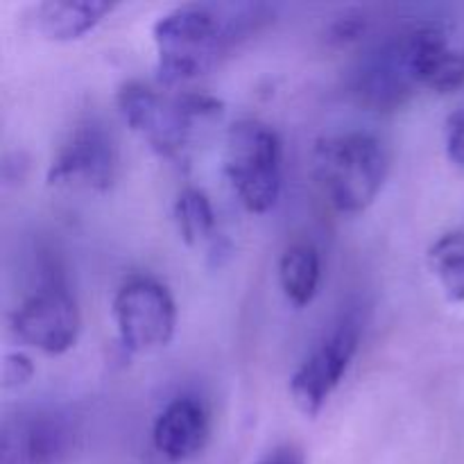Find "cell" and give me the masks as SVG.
Returning <instances> with one entry per match:
<instances>
[{
  "mask_svg": "<svg viewBox=\"0 0 464 464\" xmlns=\"http://www.w3.org/2000/svg\"><path fill=\"white\" fill-rule=\"evenodd\" d=\"M464 86V50L453 48L438 21H415L388 32L361 54L352 93L372 111H397L420 89L453 93Z\"/></svg>",
  "mask_w": 464,
  "mask_h": 464,
  "instance_id": "cell-1",
  "label": "cell"
},
{
  "mask_svg": "<svg viewBox=\"0 0 464 464\" xmlns=\"http://www.w3.org/2000/svg\"><path fill=\"white\" fill-rule=\"evenodd\" d=\"M447 154L456 166L464 168V109L447 122Z\"/></svg>",
  "mask_w": 464,
  "mask_h": 464,
  "instance_id": "cell-18",
  "label": "cell"
},
{
  "mask_svg": "<svg viewBox=\"0 0 464 464\" xmlns=\"http://www.w3.org/2000/svg\"><path fill=\"white\" fill-rule=\"evenodd\" d=\"M175 222L181 240L190 247H202L216 238L218 216L211 199L199 188H184L175 199Z\"/></svg>",
  "mask_w": 464,
  "mask_h": 464,
  "instance_id": "cell-15",
  "label": "cell"
},
{
  "mask_svg": "<svg viewBox=\"0 0 464 464\" xmlns=\"http://www.w3.org/2000/svg\"><path fill=\"white\" fill-rule=\"evenodd\" d=\"M361 322L344 315L329 334L322 335L290 376V397L302 415L315 417L340 388L361 344Z\"/></svg>",
  "mask_w": 464,
  "mask_h": 464,
  "instance_id": "cell-8",
  "label": "cell"
},
{
  "mask_svg": "<svg viewBox=\"0 0 464 464\" xmlns=\"http://www.w3.org/2000/svg\"><path fill=\"white\" fill-rule=\"evenodd\" d=\"M32 376H34V365H32L30 358L23 356V353H9V356L5 358V388H21V385H25Z\"/></svg>",
  "mask_w": 464,
  "mask_h": 464,
  "instance_id": "cell-17",
  "label": "cell"
},
{
  "mask_svg": "<svg viewBox=\"0 0 464 464\" xmlns=\"http://www.w3.org/2000/svg\"><path fill=\"white\" fill-rule=\"evenodd\" d=\"M367 34V18L362 12H347L331 25L329 39L338 45H347Z\"/></svg>",
  "mask_w": 464,
  "mask_h": 464,
  "instance_id": "cell-16",
  "label": "cell"
},
{
  "mask_svg": "<svg viewBox=\"0 0 464 464\" xmlns=\"http://www.w3.org/2000/svg\"><path fill=\"white\" fill-rule=\"evenodd\" d=\"M211 438V412L193 394H179L159 411L152 424L154 451L168 462H186L204 451Z\"/></svg>",
  "mask_w": 464,
  "mask_h": 464,
  "instance_id": "cell-11",
  "label": "cell"
},
{
  "mask_svg": "<svg viewBox=\"0 0 464 464\" xmlns=\"http://www.w3.org/2000/svg\"><path fill=\"white\" fill-rule=\"evenodd\" d=\"M225 177L238 202L249 213L272 211L284 186V143L275 127L256 118H243L227 131Z\"/></svg>",
  "mask_w": 464,
  "mask_h": 464,
  "instance_id": "cell-5",
  "label": "cell"
},
{
  "mask_svg": "<svg viewBox=\"0 0 464 464\" xmlns=\"http://www.w3.org/2000/svg\"><path fill=\"white\" fill-rule=\"evenodd\" d=\"M116 104L127 127L161 159L184 157L199 122L222 113V102L213 95L199 91L166 93L140 80L118 86Z\"/></svg>",
  "mask_w": 464,
  "mask_h": 464,
  "instance_id": "cell-4",
  "label": "cell"
},
{
  "mask_svg": "<svg viewBox=\"0 0 464 464\" xmlns=\"http://www.w3.org/2000/svg\"><path fill=\"white\" fill-rule=\"evenodd\" d=\"M390 175L383 140L367 131L322 136L313 148V177L326 202L344 216L367 211Z\"/></svg>",
  "mask_w": 464,
  "mask_h": 464,
  "instance_id": "cell-3",
  "label": "cell"
},
{
  "mask_svg": "<svg viewBox=\"0 0 464 464\" xmlns=\"http://www.w3.org/2000/svg\"><path fill=\"white\" fill-rule=\"evenodd\" d=\"M118 340L131 353H150L170 344L177 329V304L159 279L134 275L118 285L111 304Z\"/></svg>",
  "mask_w": 464,
  "mask_h": 464,
  "instance_id": "cell-7",
  "label": "cell"
},
{
  "mask_svg": "<svg viewBox=\"0 0 464 464\" xmlns=\"http://www.w3.org/2000/svg\"><path fill=\"white\" fill-rule=\"evenodd\" d=\"M322 281V256L315 243L297 238L279 258V284L293 306L304 308L315 299Z\"/></svg>",
  "mask_w": 464,
  "mask_h": 464,
  "instance_id": "cell-13",
  "label": "cell"
},
{
  "mask_svg": "<svg viewBox=\"0 0 464 464\" xmlns=\"http://www.w3.org/2000/svg\"><path fill=\"white\" fill-rule=\"evenodd\" d=\"M275 18L254 3H184L154 21L157 75L163 84L198 80Z\"/></svg>",
  "mask_w": 464,
  "mask_h": 464,
  "instance_id": "cell-2",
  "label": "cell"
},
{
  "mask_svg": "<svg viewBox=\"0 0 464 464\" xmlns=\"http://www.w3.org/2000/svg\"><path fill=\"white\" fill-rule=\"evenodd\" d=\"M12 331L27 347L59 356L75 347L80 338V308L63 285H44L18 304L12 313Z\"/></svg>",
  "mask_w": 464,
  "mask_h": 464,
  "instance_id": "cell-9",
  "label": "cell"
},
{
  "mask_svg": "<svg viewBox=\"0 0 464 464\" xmlns=\"http://www.w3.org/2000/svg\"><path fill=\"white\" fill-rule=\"evenodd\" d=\"M429 267L449 302H464V229L447 231L430 245Z\"/></svg>",
  "mask_w": 464,
  "mask_h": 464,
  "instance_id": "cell-14",
  "label": "cell"
},
{
  "mask_svg": "<svg viewBox=\"0 0 464 464\" xmlns=\"http://www.w3.org/2000/svg\"><path fill=\"white\" fill-rule=\"evenodd\" d=\"M256 464H306V456H304V451L297 444L285 442L270 449L267 453H263L261 460Z\"/></svg>",
  "mask_w": 464,
  "mask_h": 464,
  "instance_id": "cell-19",
  "label": "cell"
},
{
  "mask_svg": "<svg viewBox=\"0 0 464 464\" xmlns=\"http://www.w3.org/2000/svg\"><path fill=\"white\" fill-rule=\"evenodd\" d=\"M113 12L98 0H48L34 7V25L50 41H75L89 34Z\"/></svg>",
  "mask_w": 464,
  "mask_h": 464,
  "instance_id": "cell-12",
  "label": "cell"
},
{
  "mask_svg": "<svg viewBox=\"0 0 464 464\" xmlns=\"http://www.w3.org/2000/svg\"><path fill=\"white\" fill-rule=\"evenodd\" d=\"M118 148L111 131L98 118H84L63 139L50 161L45 181L68 193L104 195L118 177Z\"/></svg>",
  "mask_w": 464,
  "mask_h": 464,
  "instance_id": "cell-6",
  "label": "cell"
},
{
  "mask_svg": "<svg viewBox=\"0 0 464 464\" xmlns=\"http://www.w3.org/2000/svg\"><path fill=\"white\" fill-rule=\"evenodd\" d=\"M75 451V426L54 411H21L5 417L0 464H68Z\"/></svg>",
  "mask_w": 464,
  "mask_h": 464,
  "instance_id": "cell-10",
  "label": "cell"
}]
</instances>
